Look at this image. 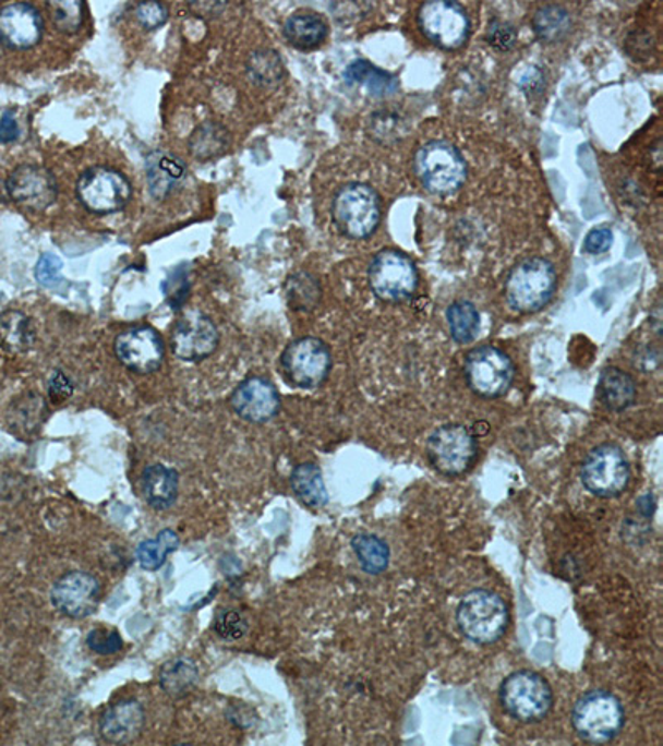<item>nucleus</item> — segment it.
<instances>
[{"instance_id":"nucleus-1","label":"nucleus","mask_w":663,"mask_h":746,"mask_svg":"<svg viewBox=\"0 0 663 746\" xmlns=\"http://www.w3.org/2000/svg\"><path fill=\"white\" fill-rule=\"evenodd\" d=\"M456 621L467 639L487 646L502 639L508 629V605L494 592L477 589L461 599Z\"/></svg>"},{"instance_id":"nucleus-2","label":"nucleus","mask_w":663,"mask_h":746,"mask_svg":"<svg viewBox=\"0 0 663 746\" xmlns=\"http://www.w3.org/2000/svg\"><path fill=\"white\" fill-rule=\"evenodd\" d=\"M556 269L543 257H529L513 267L506 279V299L515 311L532 314L550 304L556 290Z\"/></svg>"},{"instance_id":"nucleus-3","label":"nucleus","mask_w":663,"mask_h":746,"mask_svg":"<svg viewBox=\"0 0 663 746\" xmlns=\"http://www.w3.org/2000/svg\"><path fill=\"white\" fill-rule=\"evenodd\" d=\"M570 720L580 739L601 745L620 733L626 713L620 700L611 691L591 690L576 701Z\"/></svg>"},{"instance_id":"nucleus-4","label":"nucleus","mask_w":663,"mask_h":746,"mask_svg":"<svg viewBox=\"0 0 663 746\" xmlns=\"http://www.w3.org/2000/svg\"><path fill=\"white\" fill-rule=\"evenodd\" d=\"M413 168L430 193L451 194L467 181V161L451 143H426L414 155Z\"/></svg>"},{"instance_id":"nucleus-5","label":"nucleus","mask_w":663,"mask_h":746,"mask_svg":"<svg viewBox=\"0 0 663 746\" xmlns=\"http://www.w3.org/2000/svg\"><path fill=\"white\" fill-rule=\"evenodd\" d=\"M503 709L522 723H535L546 719L553 709V690L541 675L519 671L505 678L499 688Z\"/></svg>"},{"instance_id":"nucleus-6","label":"nucleus","mask_w":663,"mask_h":746,"mask_svg":"<svg viewBox=\"0 0 663 746\" xmlns=\"http://www.w3.org/2000/svg\"><path fill=\"white\" fill-rule=\"evenodd\" d=\"M332 216L337 228L349 238H369L381 225V197L366 184H347L334 197Z\"/></svg>"},{"instance_id":"nucleus-7","label":"nucleus","mask_w":663,"mask_h":746,"mask_svg":"<svg viewBox=\"0 0 663 746\" xmlns=\"http://www.w3.org/2000/svg\"><path fill=\"white\" fill-rule=\"evenodd\" d=\"M580 480L595 496H618L629 486L630 467L626 453L614 443L599 445L582 464Z\"/></svg>"},{"instance_id":"nucleus-8","label":"nucleus","mask_w":663,"mask_h":746,"mask_svg":"<svg viewBox=\"0 0 663 746\" xmlns=\"http://www.w3.org/2000/svg\"><path fill=\"white\" fill-rule=\"evenodd\" d=\"M280 366L284 377L292 387L311 390L327 381L332 366L330 350L322 340L304 337L289 344L284 350Z\"/></svg>"},{"instance_id":"nucleus-9","label":"nucleus","mask_w":663,"mask_h":746,"mask_svg":"<svg viewBox=\"0 0 663 746\" xmlns=\"http://www.w3.org/2000/svg\"><path fill=\"white\" fill-rule=\"evenodd\" d=\"M76 194L83 206L95 215L121 212L130 203L132 186L123 175L108 166H94L80 177Z\"/></svg>"},{"instance_id":"nucleus-10","label":"nucleus","mask_w":663,"mask_h":746,"mask_svg":"<svg viewBox=\"0 0 663 746\" xmlns=\"http://www.w3.org/2000/svg\"><path fill=\"white\" fill-rule=\"evenodd\" d=\"M369 282L373 294L382 301L401 302L413 296L419 286V273L410 257L394 249L382 251L369 267Z\"/></svg>"},{"instance_id":"nucleus-11","label":"nucleus","mask_w":663,"mask_h":746,"mask_svg":"<svg viewBox=\"0 0 663 746\" xmlns=\"http://www.w3.org/2000/svg\"><path fill=\"white\" fill-rule=\"evenodd\" d=\"M465 375L474 394L484 398H497L511 387L515 365L503 350L483 346L468 353Z\"/></svg>"},{"instance_id":"nucleus-12","label":"nucleus","mask_w":663,"mask_h":746,"mask_svg":"<svg viewBox=\"0 0 663 746\" xmlns=\"http://www.w3.org/2000/svg\"><path fill=\"white\" fill-rule=\"evenodd\" d=\"M426 455L439 473L458 477L473 465L478 455L477 440L467 426H439L426 443Z\"/></svg>"},{"instance_id":"nucleus-13","label":"nucleus","mask_w":663,"mask_h":746,"mask_svg":"<svg viewBox=\"0 0 663 746\" xmlns=\"http://www.w3.org/2000/svg\"><path fill=\"white\" fill-rule=\"evenodd\" d=\"M419 25L430 41L445 50L463 47L471 28L467 11L460 4L446 0L423 4L419 11Z\"/></svg>"},{"instance_id":"nucleus-14","label":"nucleus","mask_w":663,"mask_h":746,"mask_svg":"<svg viewBox=\"0 0 663 746\" xmlns=\"http://www.w3.org/2000/svg\"><path fill=\"white\" fill-rule=\"evenodd\" d=\"M101 586L97 577L83 570H70L53 582L50 601L60 614L85 618L97 611Z\"/></svg>"},{"instance_id":"nucleus-15","label":"nucleus","mask_w":663,"mask_h":746,"mask_svg":"<svg viewBox=\"0 0 663 746\" xmlns=\"http://www.w3.org/2000/svg\"><path fill=\"white\" fill-rule=\"evenodd\" d=\"M218 344V328L200 311L184 312L171 332V350L186 362H201L215 352Z\"/></svg>"},{"instance_id":"nucleus-16","label":"nucleus","mask_w":663,"mask_h":746,"mask_svg":"<svg viewBox=\"0 0 663 746\" xmlns=\"http://www.w3.org/2000/svg\"><path fill=\"white\" fill-rule=\"evenodd\" d=\"M114 353L126 369L140 375H148L161 366L165 360V344L155 328L149 325H136L117 337Z\"/></svg>"},{"instance_id":"nucleus-17","label":"nucleus","mask_w":663,"mask_h":746,"mask_svg":"<svg viewBox=\"0 0 663 746\" xmlns=\"http://www.w3.org/2000/svg\"><path fill=\"white\" fill-rule=\"evenodd\" d=\"M57 181L44 166L22 165L8 180V193L19 206L44 212L57 200Z\"/></svg>"},{"instance_id":"nucleus-18","label":"nucleus","mask_w":663,"mask_h":746,"mask_svg":"<svg viewBox=\"0 0 663 746\" xmlns=\"http://www.w3.org/2000/svg\"><path fill=\"white\" fill-rule=\"evenodd\" d=\"M231 405L245 422L266 423L279 413V392L267 378L251 377L236 388Z\"/></svg>"},{"instance_id":"nucleus-19","label":"nucleus","mask_w":663,"mask_h":746,"mask_svg":"<svg viewBox=\"0 0 663 746\" xmlns=\"http://www.w3.org/2000/svg\"><path fill=\"white\" fill-rule=\"evenodd\" d=\"M44 34V21L37 9L24 2L0 9V41L11 49L37 46Z\"/></svg>"},{"instance_id":"nucleus-20","label":"nucleus","mask_w":663,"mask_h":746,"mask_svg":"<svg viewBox=\"0 0 663 746\" xmlns=\"http://www.w3.org/2000/svg\"><path fill=\"white\" fill-rule=\"evenodd\" d=\"M145 709L135 698H124L105 710L100 717V736L111 745H129L145 729Z\"/></svg>"},{"instance_id":"nucleus-21","label":"nucleus","mask_w":663,"mask_h":746,"mask_svg":"<svg viewBox=\"0 0 663 746\" xmlns=\"http://www.w3.org/2000/svg\"><path fill=\"white\" fill-rule=\"evenodd\" d=\"M180 474L165 465H149L142 474V494L153 509L165 512L178 500Z\"/></svg>"},{"instance_id":"nucleus-22","label":"nucleus","mask_w":663,"mask_h":746,"mask_svg":"<svg viewBox=\"0 0 663 746\" xmlns=\"http://www.w3.org/2000/svg\"><path fill=\"white\" fill-rule=\"evenodd\" d=\"M598 394L608 410L624 411L636 400V382L624 370L607 366L599 378Z\"/></svg>"},{"instance_id":"nucleus-23","label":"nucleus","mask_w":663,"mask_h":746,"mask_svg":"<svg viewBox=\"0 0 663 746\" xmlns=\"http://www.w3.org/2000/svg\"><path fill=\"white\" fill-rule=\"evenodd\" d=\"M284 35L290 46L301 50H311L321 46L327 38L328 25L321 15L312 12L290 15L284 24Z\"/></svg>"},{"instance_id":"nucleus-24","label":"nucleus","mask_w":663,"mask_h":746,"mask_svg":"<svg viewBox=\"0 0 663 746\" xmlns=\"http://www.w3.org/2000/svg\"><path fill=\"white\" fill-rule=\"evenodd\" d=\"M343 76L350 85L365 87L373 97H387L398 91L397 76L378 69L366 60H355L350 63Z\"/></svg>"},{"instance_id":"nucleus-25","label":"nucleus","mask_w":663,"mask_h":746,"mask_svg":"<svg viewBox=\"0 0 663 746\" xmlns=\"http://www.w3.org/2000/svg\"><path fill=\"white\" fill-rule=\"evenodd\" d=\"M231 145V135L218 121H206L194 130L190 139V152L200 161H209L225 155Z\"/></svg>"},{"instance_id":"nucleus-26","label":"nucleus","mask_w":663,"mask_h":746,"mask_svg":"<svg viewBox=\"0 0 663 746\" xmlns=\"http://www.w3.org/2000/svg\"><path fill=\"white\" fill-rule=\"evenodd\" d=\"M200 682L196 663L190 659H173L166 662L159 671V687L166 695L183 698L190 695Z\"/></svg>"},{"instance_id":"nucleus-27","label":"nucleus","mask_w":663,"mask_h":746,"mask_svg":"<svg viewBox=\"0 0 663 746\" xmlns=\"http://www.w3.org/2000/svg\"><path fill=\"white\" fill-rule=\"evenodd\" d=\"M290 486L309 508H322L327 503V488L317 465L302 464L296 467L290 474Z\"/></svg>"},{"instance_id":"nucleus-28","label":"nucleus","mask_w":663,"mask_h":746,"mask_svg":"<svg viewBox=\"0 0 663 746\" xmlns=\"http://www.w3.org/2000/svg\"><path fill=\"white\" fill-rule=\"evenodd\" d=\"M34 322L19 311H9L0 315V346L11 352H25L34 346Z\"/></svg>"},{"instance_id":"nucleus-29","label":"nucleus","mask_w":663,"mask_h":746,"mask_svg":"<svg viewBox=\"0 0 663 746\" xmlns=\"http://www.w3.org/2000/svg\"><path fill=\"white\" fill-rule=\"evenodd\" d=\"M532 27H534L539 40L556 44L569 35L570 28H572V17L563 5H544L535 12L534 19H532Z\"/></svg>"},{"instance_id":"nucleus-30","label":"nucleus","mask_w":663,"mask_h":746,"mask_svg":"<svg viewBox=\"0 0 663 746\" xmlns=\"http://www.w3.org/2000/svg\"><path fill=\"white\" fill-rule=\"evenodd\" d=\"M180 548V538L173 529H165L155 539H146L136 548V561L142 569L158 570L165 566L166 557Z\"/></svg>"},{"instance_id":"nucleus-31","label":"nucleus","mask_w":663,"mask_h":746,"mask_svg":"<svg viewBox=\"0 0 663 746\" xmlns=\"http://www.w3.org/2000/svg\"><path fill=\"white\" fill-rule=\"evenodd\" d=\"M352 550L360 566L369 574L384 573L390 563V550L378 536L362 532L352 539Z\"/></svg>"},{"instance_id":"nucleus-32","label":"nucleus","mask_w":663,"mask_h":746,"mask_svg":"<svg viewBox=\"0 0 663 746\" xmlns=\"http://www.w3.org/2000/svg\"><path fill=\"white\" fill-rule=\"evenodd\" d=\"M184 177V166L180 159L166 153H156L148 159V180L152 193L162 196L177 181Z\"/></svg>"},{"instance_id":"nucleus-33","label":"nucleus","mask_w":663,"mask_h":746,"mask_svg":"<svg viewBox=\"0 0 663 746\" xmlns=\"http://www.w3.org/2000/svg\"><path fill=\"white\" fill-rule=\"evenodd\" d=\"M449 332L455 342L470 344L480 330V314L471 302L458 301L446 311Z\"/></svg>"},{"instance_id":"nucleus-34","label":"nucleus","mask_w":663,"mask_h":746,"mask_svg":"<svg viewBox=\"0 0 663 746\" xmlns=\"http://www.w3.org/2000/svg\"><path fill=\"white\" fill-rule=\"evenodd\" d=\"M248 73L256 85L261 87H277L286 76L282 60L274 50L254 52L248 62Z\"/></svg>"},{"instance_id":"nucleus-35","label":"nucleus","mask_w":663,"mask_h":746,"mask_svg":"<svg viewBox=\"0 0 663 746\" xmlns=\"http://www.w3.org/2000/svg\"><path fill=\"white\" fill-rule=\"evenodd\" d=\"M286 298L294 311H311L321 299V287L311 274L298 273L287 279Z\"/></svg>"},{"instance_id":"nucleus-36","label":"nucleus","mask_w":663,"mask_h":746,"mask_svg":"<svg viewBox=\"0 0 663 746\" xmlns=\"http://www.w3.org/2000/svg\"><path fill=\"white\" fill-rule=\"evenodd\" d=\"M213 630L225 642H236L249 633V621L238 609H225L216 614Z\"/></svg>"},{"instance_id":"nucleus-37","label":"nucleus","mask_w":663,"mask_h":746,"mask_svg":"<svg viewBox=\"0 0 663 746\" xmlns=\"http://www.w3.org/2000/svg\"><path fill=\"white\" fill-rule=\"evenodd\" d=\"M50 14L53 24L63 34H75L83 24L85 17V4L83 2H50Z\"/></svg>"},{"instance_id":"nucleus-38","label":"nucleus","mask_w":663,"mask_h":746,"mask_svg":"<svg viewBox=\"0 0 663 746\" xmlns=\"http://www.w3.org/2000/svg\"><path fill=\"white\" fill-rule=\"evenodd\" d=\"M191 282L190 277H188V270L174 269L173 273L168 276V279L162 282V292H165L166 302L170 304L173 311H180L183 308L184 302L190 298Z\"/></svg>"},{"instance_id":"nucleus-39","label":"nucleus","mask_w":663,"mask_h":746,"mask_svg":"<svg viewBox=\"0 0 663 746\" xmlns=\"http://www.w3.org/2000/svg\"><path fill=\"white\" fill-rule=\"evenodd\" d=\"M87 646L98 655H113L123 649V639L114 629H94L88 633Z\"/></svg>"},{"instance_id":"nucleus-40","label":"nucleus","mask_w":663,"mask_h":746,"mask_svg":"<svg viewBox=\"0 0 663 746\" xmlns=\"http://www.w3.org/2000/svg\"><path fill=\"white\" fill-rule=\"evenodd\" d=\"M62 261L56 254H44L35 266V277L44 287H56L62 282Z\"/></svg>"},{"instance_id":"nucleus-41","label":"nucleus","mask_w":663,"mask_h":746,"mask_svg":"<svg viewBox=\"0 0 663 746\" xmlns=\"http://www.w3.org/2000/svg\"><path fill=\"white\" fill-rule=\"evenodd\" d=\"M486 38L494 49L506 52L516 46L518 32H516L515 25L509 24V22L494 21L487 28Z\"/></svg>"},{"instance_id":"nucleus-42","label":"nucleus","mask_w":663,"mask_h":746,"mask_svg":"<svg viewBox=\"0 0 663 746\" xmlns=\"http://www.w3.org/2000/svg\"><path fill=\"white\" fill-rule=\"evenodd\" d=\"M136 19L146 31H155L168 21V9L159 2H143L136 5Z\"/></svg>"},{"instance_id":"nucleus-43","label":"nucleus","mask_w":663,"mask_h":746,"mask_svg":"<svg viewBox=\"0 0 663 746\" xmlns=\"http://www.w3.org/2000/svg\"><path fill=\"white\" fill-rule=\"evenodd\" d=\"M73 395V384L69 375L62 370H56L49 378V398L52 404L59 405L69 400Z\"/></svg>"},{"instance_id":"nucleus-44","label":"nucleus","mask_w":663,"mask_h":746,"mask_svg":"<svg viewBox=\"0 0 663 746\" xmlns=\"http://www.w3.org/2000/svg\"><path fill=\"white\" fill-rule=\"evenodd\" d=\"M612 239H614V236H612L611 229H592V231L589 232L588 238H586L584 249L589 254L605 253L612 245Z\"/></svg>"},{"instance_id":"nucleus-45","label":"nucleus","mask_w":663,"mask_h":746,"mask_svg":"<svg viewBox=\"0 0 663 746\" xmlns=\"http://www.w3.org/2000/svg\"><path fill=\"white\" fill-rule=\"evenodd\" d=\"M19 139V124L12 111H5L0 118V143H12Z\"/></svg>"}]
</instances>
